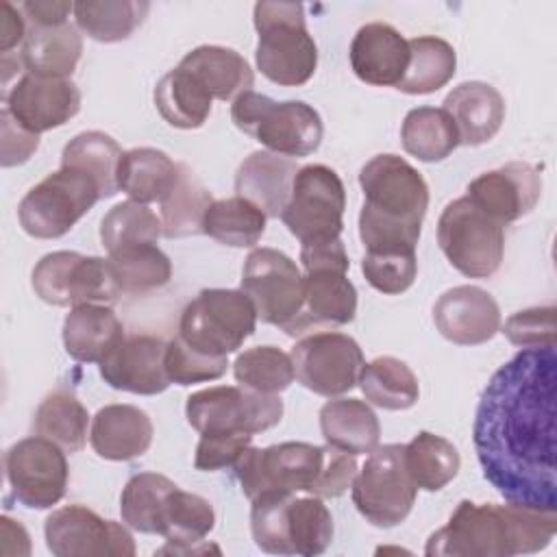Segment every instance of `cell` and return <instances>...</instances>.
Segmentation results:
<instances>
[{
	"instance_id": "24",
	"label": "cell",
	"mask_w": 557,
	"mask_h": 557,
	"mask_svg": "<svg viewBox=\"0 0 557 557\" xmlns=\"http://www.w3.org/2000/svg\"><path fill=\"white\" fill-rule=\"evenodd\" d=\"M348 57L359 81L396 87L409 65V44L392 24L370 22L355 33Z\"/></svg>"
},
{
	"instance_id": "56",
	"label": "cell",
	"mask_w": 557,
	"mask_h": 557,
	"mask_svg": "<svg viewBox=\"0 0 557 557\" xmlns=\"http://www.w3.org/2000/svg\"><path fill=\"white\" fill-rule=\"evenodd\" d=\"M0 529H2V553L4 555H28L30 553V537L26 529L11 520L9 516L0 518Z\"/></svg>"
},
{
	"instance_id": "5",
	"label": "cell",
	"mask_w": 557,
	"mask_h": 557,
	"mask_svg": "<svg viewBox=\"0 0 557 557\" xmlns=\"http://www.w3.org/2000/svg\"><path fill=\"white\" fill-rule=\"evenodd\" d=\"M255 28L259 35L255 61L270 83L300 87L315 74L318 46L307 30L302 4L257 2Z\"/></svg>"
},
{
	"instance_id": "45",
	"label": "cell",
	"mask_w": 557,
	"mask_h": 557,
	"mask_svg": "<svg viewBox=\"0 0 557 557\" xmlns=\"http://www.w3.org/2000/svg\"><path fill=\"white\" fill-rule=\"evenodd\" d=\"M174 487V481L157 472H139L131 476L120 496V513L126 527L139 533L159 535L163 500Z\"/></svg>"
},
{
	"instance_id": "21",
	"label": "cell",
	"mask_w": 557,
	"mask_h": 557,
	"mask_svg": "<svg viewBox=\"0 0 557 557\" xmlns=\"http://www.w3.org/2000/svg\"><path fill=\"white\" fill-rule=\"evenodd\" d=\"M466 196L505 226L533 211L542 196V176L531 163L511 161L476 176Z\"/></svg>"
},
{
	"instance_id": "43",
	"label": "cell",
	"mask_w": 557,
	"mask_h": 557,
	"mask_svg": "<svg viewBox=\"0 0 557 557\" xmlns=\"http://www.w3.org/2000/svg\"><path fill=\"white\" fill-rule=\"evenodd\" d=\"M265 213L242 196L213 200L205 213L202 233L233 248L255 246L265 231Z\"/></svg>"
},
{
	"instance_id": "28",
	"label": "cell",
	"mask_w": 557,
	"mask_h": 557,
	"mask_svg": "<svg viewBox=\"0 0 557 557\" xmlns=\"http://www.w3.org/2000/svg\"><path fill=\"white\" fill-rule=\"evenodd\" d=\"M296 172L298 165L294 159L270 150H257L239 163L235 174V191L237 196L257 205L265 215L281 218L289 200Z\"/></svg>"
},
{
	"instance_id": "29",
	"label": "cell",
	"mask_w": 557,
	"mask_h": 557,
	"mask_svg": "<svg viewBox=\"0 0 557 557\" xmlns=\"http://www.w3.org/2000/svg\"><path fill=\"white\" fill-rule=\"evenodd\" d=\"M61 335L72 359L100 363L124 339V326L111 305H78L65 315Z\"/></svg>"
},
{
	"instance_id": "13",
	"label": "cell",
	"mask_w": 557,
	"mask_h": 557,
	"mask_svg": "<svg viewBox=\"0 0 557 557\" xmlns=\"http://www.w3.org/2000/svg\"><path fill=\"white\" fill-rule=\"evenodd\" d=\"M185 416L200 435H255L281 422L283 400L244 385H215L194 392L187 398Z\"/></svg>"
},
{
	"instance_id": "39",
	"label": "cell",
	"mask_w": 557,
	"mask_h": 557,
	"mask_svg": "<svg viewBox=\"0 0 557 557\" xmlns=\"http://www.w3.org/2000/svg\"><path fill=\"white\" fill-rule=\"evenodd\" d=\"M400 141L407 154L433 163L453 154L459 146V133L444 109L418 107L405 115Z\"/></svg>"
},
{
	"instance_id": "31",
	"label": "cell",
	"mask_w": 557,
	"mask_h": 557,
	"mask_svg": "<svg viewBox=\"0 0 557 557\" xmlns=\"http://www.w3.org/2000/svg\"><path fill=\"white\" fill-rule=\"evenodd\" d=\"M320 431L329 446L350 455H366L379 446L381 424L368 403L335 398L320 409Z\"/></svg>"
},
{
	"instance_id": "53",
	"label": "cell",
	"mask_w": 557,
	"mask_h": 557,
	"mask_svg": "<svg viewBox=\"0 0 557 557\" xmlns=\"http://www.w3.org/2000/svg\"><path fill=\"white\" fill-rule=\"evenodd\" d=\"M0 131H2V165L13 168L30 159V154L39 148V135L20 126L7 109L0 113Z\"/></svg>"
},
{
	"instance_id": "7",
	"label": "cell",
	"mask_w": 557,
	"mask_h": 557,
	"mask_svg": "<svg viewBox=\"0 0 557 557\" xmlns=\"http://www.w3.org/2000/svg\"><path fill=\"white\" fill-rule=\"evenodd\" d=\"M231 117L239 131L283 157H307L322 144L320 113L302 100L276 102L257 91H244L231 104Z\"/></svg>"
},
{
	"instance_id": "51",
	"label": "cell",
	"mask_w": 557,
	"mask_h": 557,
	"mask_svg": "<svg viewBox=\"0 0 557 557\" xmlns=\"http://www.w3.org/2000/svg\"><path fill=\"white\" fill-rule=\"evenodd\" d=\"M250 433H228V435H200L196 446L194 466L198 470L211 472L222 468H233L242 453L250 446Z\"/></svg>"
},
{
	"instance_id": "36",
	"label": "cell",
	"mask_w": 557,
	"mask_h": 557,
	"mask_svg": "<svg viewBox=\"0 0 557 557\" xmlns=\"http://www.w3.org/2000/svg\"><path fill=\"white\" fill-rule=\"evenodd\" d=\"M122 154V148L111 135L100 131H85L65 144L61 152V165L87 174L98 185L100 196L111 198L120 191L117 165Z\"/></svg>"
},
{
	"instance_id": "3",
	"label": "cell",
	"mask_w": 557,
	"mask_h": 557,
	"mask_svg": "<svg viewBox=\"0 0 557 557\" xmlns=\"http://www.w3.org/2000/svg\"><path fill=\"white\" fill-rule=\"evenodd\" d=\"M359 185V237L366 252H416L429 209L422 174L398 154H376L361 168Z\"/></svg>"
},
{
	"instance_id": "55",
	"label": "cell",
	"mask_w": 557,
	"mask_h": 557,
	"mask_svg": "<svg viewBox=\"0 0 557 557\" xmlns=\"http://www.w3.org/2000/svg\"><path fill=\"white\" fill-rule=\"evenodd\" d=\"M2 22H0V52L11 54V50L20 44H24L28 28H26V17H22L20 7H13L11 2L2 0L0 4Z\"/></svg>"
},
{
	"instance_id": "6",
	"label": "cell",
	"mask_w": 557,
	"mask_h": 557,
	"mask_svg": "<svg viewBox=\"0 0 557 557\" xmlns=\"http://www.w3.org/2000/svg\"><path fill=\"white\" fill-rule=\"evenodd\" d=\"M305 268V302L300 315L285 331L287 335H305L311 329L344 326L355 320L357 289L348 281V255L344 242L326 239L300 246Z\"/></svg>"
},
{
	"instance_id": "32",
	"label": "cell",
	"mask_w": 557,
	"mask_h": 557,
	"mask_svg": "<svg viewBox=\"0 0 557 557\" xmlns=\"http://www.w3.org/2000/svg\"><path fill=\"white\" fill-rule=\"evenodd\" d=\"M178 65L191 72L218 100H235L250 91L255 83L248 61L237 50L224 46H198Z\"/></svg>"
},
{
	"instance_id": "22",
	"label": "cell",
	"mask_w": 557,
	"mask_h": 557,
	"mask_svg": "<svg viewBox=\"0 0 557 557\" xmlns=\"http://www.w3.org/2000/svg\"><path fill=\"white\" fill-rule=\"evenodd\" d=\"M165 346L154 335L124 337L100 363V376L113 389L154 396L168 389L170 379L165 372Z\"/></svg>"
},
{
	"instance_id": "33",
	"label": "cell",
	"mask_w": 557,
	"mask_h": 557,
	"mask_svg": "<svg viewBox=\"0 0 557 557\" xmlns=\"http://www.w3.org/2000/svg\"><path fill=\"white\" fill-rule=\"evenodd\" d=\"M213 96L185 67L170 70L154 87V104L161 117L174 128H200L211 113Z\"/></svg>"
},
{
	"instance_id": "47",
	"label": "cell",
	"mask_w": 557,
	"mask_h": 557,
	"mask_svg": "<svg viewBox=\"0 0 557 557\" xmlns=\"http://www.w3.org/2000/svg\"><path fill=\"white\" fill-rule=\"evenodd\" d=\"M161 235L163 226L157 213L137 200H126L111 207L100 222V242L107 252L144 242L157 244Z\"/></svg>"
},
{
	"instance_id": "50",
	"label": "cell",
	"mask_w": 557,
	"mask_h": 557,
	"mask_svg": "<svg viewBox=\"0 0 557 557\" xmlns=\"http://www.w3.org/2000/svg\"><path fill=\"white\" fill-rule=\"evenodd\" d=\"M503 333L520 348L555 346V307H531L507 318Z\"/></svg>"
},
{
	"instance_id": "9",
	"label": "cell",
	"mask_w": 557,
	"mask_h": 557,
	"mask_svg": "<svg viewBox=\"0 0 557 557\" xmlns=\"http://www.w3.org/2000/svg\"><path fill=\"white\" fill-rule=\"evenodd\" d=\"M437 244L450 265L470 278L496 274L505 252L503 224L481 211L468 196L446 205L437 222Z\"/></svg>"
},
{
	"instance_id": "34",
	"label": "cell",
	"mask_w": 557,
	"mask_h": 557,
	"mask_svg": "<svg viewBox=\"0 0 557 557\" xmlns=\"http://www.w3.org/2000/svg\"><path fill=\"white\" fill-rule=\"evenodd\" d=\"M211 202V191L185 163H178V174L172 187L159 200V220L163 226V235L189 237L202 233L205 213Z\"/></svg>"
},
{
	"instance_id": "27",
	"label": "cell",
	"mask_w": 557,
	"mask_h": 557,
	"mask_svg": "<svg viewBox=\"0 0 557 557\" xmlns=\"http://www.w3.org/2000/svg\"><path fill=\"white\" fill-rule=\"evenodd\" d=\"M455 122L459 146H481L490 141L503 126L505 100L496 87L483 81L457 85L442 107Z\"/></svg>"
},
{
	"instance_id": "41",
	"label": "cell",
	"mask_w": 557,
	"mask_h": 557,
	"mask_svg": "<svg viewBox=\"0 0 557 557\" xmlns=\"http://www.w3.org/2000/svg\"><path fill=\"white\" fill-rule=\"evenodd\" d=\"M150 11L148 2L135 0H81L74 2L76 26L91 39L113 44L128 39Z\"/></svg>"
},
{
	"instance_id": "14",
	"label": "cell",
	"mask_w": 557,
	"mask_h": 557,
	"mask_svg": "<svg viewBox=\"0 0 557 557\" xmlns=\"http://www.w3.org/2000/svg\"><path fill=\"white\" fill-rule=\"evenodd\" d=\"M322 459L324 446L283 442L268 448L248 446L233 468L242 492L252 500L261 494H311Z\"/></svg>"
},
{
	"instance_id": "48",
	"label": "cell",
	"mask_w": 557,
	"mask_h": 557,
	"mask_svg": "<svg viewBox=\"0 0 557 557\" xmlns=\"http://www.w3.org/2000/svg\"><path fill=\"white\" fill-rule=\"evenodd\" d=\"M366 281L381 294H403L416 281V252H366L361 259Z\"/></svg>"
},
{
	"instance_id": "40",
	"label": "cell",
	"mask_w": 557,
	"mask_h": 557,
	"mask_svg": "<svg viewBox=\"0 0 557 557\" xmlns=\"http://www.w3.org/2000/svg\"><path fill=\"white\" fill-rule=\"evenodd\" d=\"M409 44V65L396 89L405 94H433L442 89L457 70L455 48L431 35L413 37Z\"/></svg>"
},
{
	"instance_id": "18",
	"label": "cell",
	"mask_w": 557,
	"mask_h": 557,
	"mask_svg": "<svg viewBox=\"0 0 557 557\" xmlns=\"http://www.w3.org/2000/svg\"><path fill=\"white\" fill-rule=\"evenodd\" d=\"M294 374L313 394L335 398L350 392L363 366L359 344L337 331H318L296 342L289 352Z\"/></svg>"
},
{
	"instance_id": "42",
	"label": "cell",
	"mask_w": 557,
	"mask_h": 557,
	"mask_svg": "<svg viewBox=\"0 0 557 557\" xmlns=\"http://www.w3.org/2000/svg\"><path fill=\"white\" fill-rule=\"evenodd\" d=\"M109 263L122 294H148L172 278L170 257L154 244H133L109 252Z\"/></svg>"
},
{
	"instance_id": "2",
	"label": "cell",
	"mask_w": 557,
	"mask_h": 557,
	"mask_svg": "<svg viewBox=\"0 0 557 557\" xmlns=\"http://www.w3.org/2000/svg\"><path fill=\"white\" fill-rule=\"evenodd\" d=\"M555 531V511L516 503L476 505L461 500L446 527L429 537L424 553L429 557H511L544 550Z\"/></svg>"
},
{
	"instance_id": "54",
	"label": "cell",
	"mask_w": 557,
	"mask_h": 557,
	"mask_svg": "<svg viewBox=\"0 0 557 557\" xmlns=\"http://www.w3.org/2000/svg\"><path fill=\"white\" fill-rule=\"evenodd\" d=\"M20 11L30 26H59L67 22L70 13H74V4L61 0H28L20 4Z\"/></svg>"
},
{
	"instance_id": "38",
	"label": "cell",
	"mask_w": 557,
	"mask_h": 557,
	"mask_svg": "<svg viewBox=\"0 0 557 557\" xmlns=\"http://www.w3.org/2000/svg\"><path fill=\"white\" fill-rule=\"evenodd\" d=\"M33 426L37 435L54 442L65 453H78L87 442L89 413L76 394L59 387L39 403Z\"/></svg>"
},
{
	"instance_id": "35",
	"label": "cell",
	"mask_w": 557,
	"mask_h": 557,
	"mask_svg": "<svg viewBox=\"0 0 557 557\" xmlns=\"http://www.w3.org/2000/svg\"><path fill=\"white\" fill-rule=\"evenodd\" d=\"M178 174L174 163L163 150L157 148H133L126 150L117 165V187L131 200L159 202L172 187Z\"/></svg>"
},
{
	"instance_id": "16",
	"label": "cell",
	"mask_w": 557,
	"mask_h": 557,
	"mask_svg": "<svg viewBox=\"0 0 557 557\" xmlns=\"http://www.w3.org/2000/svg\"><path fill=\"white\" fill-rule=\"evenodd\" d=\"M242 292L257 320L287 331L302 311L305 278L294 259L276 248H255L242 270Z\"/></svg>"
},
{
	"instance_id": "25",
	"label": "cell",
	"mask_w": 557,
	"mask_h": 557,
	"mask_svg": "<svg viewBox=\"0 0 557 557\" xmlns=\"http://www.w3.org/2000/svg\"><path fill=\"white\" fill-rule=\"evenodd\" d=\"M213 524H215V511L211 503L176 485L163 500L159 535H163L168 544L157 553L159 555H202L209 550L220 553L218 546L205 544V537L213 531Z\"/></svg>"
},
{
	"instance_id": "15",
	"label": "cell",
	"mask_w": 557,
	"mask_h": 557,
	"mask_svg": "<svg viewBox=\"0 0 557 557\" xmlns=\"http://www.w3.org/2000/svg\"><path fill=\"white\" fill-rule=\"evenodd\" d=\"M344 209L346 191L342 178L333 168L313 163L298 168L281 220L300 244H315L339 237Z\"/></svg>"
},
{
	"instance_id": "11",
	"label": "cell",
	"mask_w": 557,
	"mask_h": 557,
	"mask_svg": "<svg viewBox=\"0 0 557 557\" xmlns=\"http://www.w3.org/2000/svg\"><path fill=\"white\" fill-rule=\"evenodd\" d=\"M33 289L54 307L113 305L122 294L109 259L72 250L44 255L33 268Z\"/></svg>"
},
{
	"instance_id": "8",
	"label": "cell",
	"mask_w": 557,
	"mask_h": 557,
	"mask_svg": "<svg viewBox=\"0 0 557 557\" xmlns=\"http://www.w3.org/2000/svg\"><path fill=\"white\" fill-rule=\"evenodd\" d=\"M257 326V311L242 289H202L178 320V337L207 357H228Z\"/></svg>"
},
{
	"instance_id": "44",
	"label": "cell",
	"mask_w": 557,
	"mask_h": 557,
	"mask_svg": "<svg viewBox=\"0 0 557 557\" xmlns=\"http://www.w3.org/2000/svg\"><path fill=\"white\" fill-rule=\"evenodd\" d=\"M405 463L416 487L437 492L457 476L461 459L446 437L420 431L409 444H405Z\"/></svg>"
},
{
	"instance_id": "30",
	"label": "cell",
	"mask_w": 557,
	"mask_h": 557,
	"mask_svg": "<svg viewBox=\"0 0 557 557\" xmlns=\"http://www.w3.org/2000/svg\"><path fill=\"white\" fill-rule=\"evenodd\" d=\"M83 54L78 30L65 22L59 26H30L22 44L20 59L28 74L67 78Z\"/></svg>"
},
{
	"instance_id": "10",
	"label": "cell",
	"mask_w": 557,
	"mask_h": 557,
	"mask_svg": "<svg viewBox=\"0 0 557 557\" xmlns=\"http://www.w3.org/2000/svg\"><path fill=\"white\" fill-rule=\"evenodd\" d=\"M98 200V185L74 168H59L26 191L17 207L20 226L37 239L63 237Z\"/></svg>"
},
{
	"instance_id": "26",
	"label": "cell",
	"mask_w": 557,
	"mask_h": 557,
	"mask_svg": "<svg viewBox=\"0 0 557 557\" xmlns=\"http://www.w3.org/2000/svg\"><path fill=\"white\" fill-rule=\"evenodd\" d=\"M152 420L135 405H107L91 420L89 442L98 457L109 461H131L141 457L152 444Z\"/></svg>"
},
{
	"instance_id": "46",
	"label": "cell",
	"mask_w": 557,
	"mask_h": 557,
	"mask_svg": "<svg viewBox=\"0 0 557 557\" xmlns=\"http://www.w3.org/2000/svg\"><path fill=\"white\" fill-rule=\"evenodd\" d=\"M233 374L239 385L261 394H278L296 379L292 357L276 346L244 350L233 363Z\"/></svg>"
},
{
	"instance_id": "52",
	"label": "cell",
	"mask_w": 557,
	"mask_h": 557,
	"mask_svg": "<svg viewBox=\"0 0 557 557\" xmlns=\"http://www.w3.org/2000/svg\"><path fill=\"white\" fill-rule=\"evenodd\" d=\"M355 476H357L355 455L326 444L322 468L318 472L311 494L320 498H337L352 485Z\"/></svg>"
},
{
	"instance_id": "19",
	"label": "cell",
	"mask_w": 557,
	"mask_h": 557,
	"mask_svg": "<svg viewBox=\"0 0 557 557\" xmlns=\"http://www.w3.org/2000/svg\"><path fill=\"white\" fill-rule=\"evenodd\" d=\"M46 546L57 557H133L135 540L131 531L100 518L85 505L54 509L44 524Z\"/></svg>"
},
{
	"instance_id": "12",
	"label": "cell",
	"mask_w": 557,
	"mask_h": 557,
	"mask_svg": "<svg viewBox=\"0 0 557 557\" xmlns=\"http://www.w3.org/2000/svg\"><path fill=\"white\" fill-rule=\"evenodd\" d=\"M352 503L374 527L400 524L413 503L418 487L405 463V444L376 446L352 481Z\"/></svg>"
},
{
	"instance_id": "49",
	"label": "cell",
	"mask_w": 557,
	"mask_h": 557,
	"mask_svg": "<svg viewBox=\"0 0 557 557\" xmlns=\"http://www.w3.org/2000/svg\"><path fill=\"white\" fill-rule=\"evenodd\" d=\"M228 368L226 357H207L191 350L178 335L165 346V372L170 383L194 385L220 379Z\"/></svg>"
},
{
	"instance_id": "17",
	"label": "cell",
	"mask_w": 557,
	"mask_h": 557,
	"mask_svg": "<svg viewBox=\"0 0 557 557\" xmlns=\"http://www.w3.org/2000/svg\"><path fill=\"white\" fill-rule=\"evenodd\" d=\"M4 474L17 503L28 509H50L65 496L70 468L61 446L35 435L4 453Z\"/></svg>"
},
{
	"instance_id": "4",
	"label": "cell",
	"mask_w": 557,
	"mask_h": 557,
	"mask_svg": "<svg viewBox=\"0 0 557 557\" xmlns=\"http://www.w3.org/2000/svg\"><path fill=\"white\" fill-rule=\"evenodd\" d=\"M255 544L272 555H322L333 542V516L313 494H261L250 500Z\"/></svg>"
},
{
	"instance_id": "20",
	"label": "cell",
	"mask_w": 557,
	"mask_h": 557,
	"mask_svg": "<svg viewBox=\"0 0 557 557\" xmlns=\"http://www.w3.org/2000/svg\"><path fill=\"white\" fill-rule=\"evenodd\" d=\"M4 109L20 126L39 135L67 124L81 111V91L70 78L26 72L4 96Z\"/></svg>"
},
{
	"instance_id": "1",
	"label": "cell",
	"mask_w": 557,
	"mask_h": 557,
	"mask_svg": "<svg viewBox=\"0 0 557 557\" xmlns=\"http://www.w3.org/2000/svg\"><path fill=\"white\" fill-rule=\"evenodd\" d=\"M555 346L522 348L487 381L472 442L483 476L507 500L557 511Z\"/></svg>"
},
{
	"instance_id": "37",
	"label": "cell",
	"mask_w": 557,
	"mask_h": 557,
	"mask_svg": "<svg viewBox=\"0 0 557 557\" xmlns=\"http://www.w3.org/2000/svg\"><path fill=\"white\" fill-rule=\"evenodd\" d=\"M359 387L363 396L387 411H403L418 403L420 385L413 370L396 357H376L361 366Z\"/></svg>"
},
{
	"instance_id": "23",
	"label": "cell",
	"mask_w": 557,
	"mask_h": 557,
	"mask_svg": "<svg viewBox=\"0 0 557 557\" xmlns=\"http://www.w3.org/2000/svg\"><path fill=\"white\" fill-rule=\"evenodd\" d=\"M433 322L442 337L459 346H479L500 331V309L492 294L476 285L446 289L433 305Z\"/></svg>"
}]
</instances>
